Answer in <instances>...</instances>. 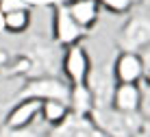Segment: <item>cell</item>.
Returning a JSON list of instances; mask_svg holds the SVG:
<instances>
[{"mask_svg":"<svg viewBox=\"0 0 150 137\" xmlns=\"http://www.w3.org/2000/svg\"><path fill=\"white\" fill-rule=\"evenodd\" d=\"M18 9H26V4L22 0H0V13H11V11H18Z\"/></svg>","mask_w":150,"mask_h":137,"instance_id":"15","label":"cell"},{"mask_svg":"<svg viewBox=\"0 0 150 137\" xmlns=\"http://www.w3.org/2000/svg\"><path fill=\"white\" fill-rule=\"evenodd\" d=\"M133 2H135V0H98L100 9H107V11H111L113 15L128 13L133 9Z\"/></svg>","mask_w":150,"mask_h":137,"instance_id":"13","label":"cell"},{"mask_svg":"<svg viewBox=\"0 0 150 137\" xmlns=\"http://www.w3.org/2000/svg\"><path fill=\"white\" fill-rule=\"evenodd\" d=\"M142 96H144L142 87L135 83H117L111 98V109L120 113H139Z\"/></svg>","mask_w":150,"mask_h":137,"instance_id":"7","label":"cell"},{"mask_svg":"<svg viewBox=\"0 0 150 137\" xmlns=\"http://www.w3.org/2000/svg\"><path fill=\"white\" fill-rule=\"evenodd\" d=\"M115 76H113V67L111 65H98L89 70L87 76V92H89L91 100H94V109H107L111 107V98L115 92Z\"/></svg>","mask_w":150,"mask_h":137,"instance_id":"1","label":"cell"},{"mask_svg":"<svg viewBox=\"0 0 150 137\" xmlns=\"http://www.w3.org/2000/svg\"><path fill=\"white\" fill-rule=\"evenodd\" d=\"M39 113H41L39 98H22L9 111L7 120H4V128H28V126L39 122Z\"/></svg>","mask_w":150,"mask_h":137,"instance_id":"5","label":"cell"},{"mask_svg":"<svg viewBox=\"0 0 150 137\" xmlns=\"http://www.w3.org/2000/svg\"><path fill=\"white\" fill-rule=\"evenodd\" d=\"M146 65L139 52H120V57L113 63V76L117 83H135L139 85V81L144 78Z\"/></svg>","mask_w":150,"mask_h":137,"instance_id":"6","label":"cell"},{"mask_svg":"<svg viewBox=\"0 0 150 137\" xmlns=\"http://www.w3.org/2000/svg\"><path fill=\"white\" fill-rule=\"evenodd\" d=\"M24 98H61L68 102L70 98V87L63 81H57V78H39V81L30 83V87L24 92Z\"/></svg>","mask_w":150,"mask_h":137,"instance_id":"10","label":"cell"},{"mask_svg":"<svg viewBox=\"0 0 150 137\" xmlns=\"http://www.w3.org/2000/svg\"><path fill=\"white\" fill-rule=\"evenodd\" d=\"M41 120L37 124L28 126V128H4L2 137H44V131H41Z\"/></svg>","mask_w":150,"mask_h":137,"instance_id":"14","label":"cell"},{"mask_svg":"<svg viewBox=\"0 0 150 137\" xmlns=\"http://www.w3.org/2000/svg\"><path fill=\"white\" fill-rule=\"evenodd\" d=\"M122 52H137L150 46V18L148 15H133L124 24L120 33Z\"/></svg>","mask_w":150,"mask_h":137,"instance_id":"3","label":"cell"},{"mask_svg":"<svg viewBox=\"0 0 150 137\" xmlns=\"http://www.w3.org/2000/svg\"><path fill=\"white\" fill-rule=\"evenodd\" d=\"M70 113H72L70 104L65 102V100H61V98H46V100H41L39 120L44 122V126H48V128L61 126L65 120H68Z\"/></svg>","mask_w":150,"mask_h":137,"instance_id":"11","label":"cell"},{"mask_svg":"<svg viewBox=\"0 0 150 137\" xmlns=\"http://www.w3.org/2000/svg\"><path fill=\"white\" fill-rule=\"evenodd\" d=\"M2 26L4 31H9L11 35H20L30 26V11L28 7L26 9H18V11H11V13H4L2 15Z\"/></svg>","mask_w":150,"mask_h":137,"instance_id":"12","label":"cell"},{"mask_svg":"<svg viewBox=\"0 0 150 137\" xmlns=\"http://www.w3.org/2000/svg\"><path fill=\"white\" fill-rule=\"evenodd\" d=\"M70 18L81 31H89L100 18V4L98 0H70L65 4Z\"/></svg>","mask_w":150,"mask_h":137,"instance_id":"8","label":"cell"},{"mask_svg":"<svg viewBox=\"0 0 150 137\" xmlns=\"http://www.w3.org/2000/svg\"><path fill=\"white\" fill-rule=\"evenodd\" d=\"M61 67H63V74L68 78L70 87H81L87 83V76L91 70V59L81 44H72L63 52Z\"/></svg>","mask_w":150,"mask_h":137,"instance_id":"2","label":"cell"},{"mask_svg":"<svg viewBox=\"0 0 150 137\" xmlns=\"http://www.w3.org/2000/svg\"><path fill=\"white\" fill-rule=\"evenodd\" d=\"M52 31H54V39L59 44H63L65 48L72 44H79V39L83 37V31L74 24V20L70 18L65 7H59L54 11V28Z\"/></svg>","mask_w":150,"mask_h":137,"instance_id":"9","label":"cell"},{"mask_svg":"<svg viewBox=\"0 0 150 137\" xmlns=\"http://www.w3.org/2000/svg\"><path fill=\"white\" fill-rule=\"evenodd\" d=\"M50 137H107V135L98 128V124L94 122L91 115L70 113L63 124L52 128Z\"/></svg>","mask_w":150,"mask_h":137,"instance_id":"4","label":"cell"}]
</instances>
